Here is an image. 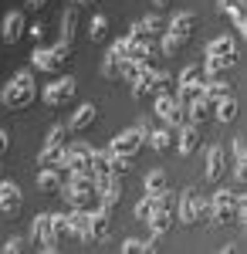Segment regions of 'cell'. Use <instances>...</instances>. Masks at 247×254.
I'll list each match as a JSON object with an SVG mask.
<instances>
[{
	"label": "cell",
	"mask_w": 247,
	"mask_h": 254,
	"mask_svg": "<svg viewBox=\"0 0 247 254\" xmlns=\"http://www.w3.org/2000/svg\"><path fill=\"white\" fill-rule=\"evenodd\" d=\"M34 95H38L34 75H31V71H17L14 78L3 85V92H0V102H3V109L17 112V109H27V105L34 102Z\"/></svg>",
	"instance_id": "1"
},
{
	"label": "cell",
	"mask_w": 247,
	"mask_h": 254,
	"mask_svg": "<svg viewBox=\"0 0 247 254\" xmlns=\"http://www.w3.org/2000/svg\"><path fill=\"white\" fill-rule=\"evenodd\" d=\"M156 116L163 119L170 129H176V126H183V122H186V109L176 102L173 92H159V98H156Z\"/></svg>",
	"instance_id": "2"
},
{
	"label": "cell",
	"mask_w": 247,
	"mask_h": 254,
	"mask_svg": "<svg viewBox=\"0 0 247 254\" xmlns=\"http://www.w3.org/2000/svg\"><path fill=\"white\" fill-rule=\"evenodd\" d=\"M142 139H146V132H142V129H125V132H115L112 142H109V153H112V156H129V159H132L135 153H139V146H142Z\"/></svg>",
	"instance_id": "3"
},
{
	"label": "cell",
	"mask_w": 247,
	"mask_h": 254,
	"mask_svg": "<svg viewBox=\"0 0 247 254\" xmlns=\"http://www.w3.org/2000/svg\"><path fill=\"white\" fill-rule=\"evenodd\" d=\"M31 244H34L38 251H58V248H61L58 237H55V231H51V214H38V217H34Z\"/></svg>",
	"instance_id": "4"
},
{
	"label": "cell",
	"mask_w": 247,
	"mask_h": 254,
	"mask_svg": "<svg viewBox=\"0 0 247 254\" xmlns=\"http://www.w3.org/2000/svg\"><path fill=\"white\" fill-rule=\"evenodd\" d=\"M234 200H237V193H234L230 187H220V190L213 193L210 210H213V220H217V224H230V220H234Z\"/></svg>",
	"instance_id": "5"
},
{
	"label": "cell",
	"mask_w": 247,
	"mask_h": 254,
	"mask_svg": "<svg viewBox=\"0 0 247 254\" xmlns=\"http://www.w3.org/2000/svg\"><path fill=\"white\" fill-rule=\"evenodd\" d=\"M64 180H68V170H64L61 163H51V166H41L38 187L44 190V193H58V190L64 187Z\"/></svg>",
	"instance_id": "6"
},
{
	"label": "cell",
	"mask_w": 247,
	"mask_h": 254,
	"mask_svg": "<svg viewBox=\"0 0 247 254\" xmlns=\"http://www.w3.org/2000/svg\"><path fill=\"white\" fill-rule=\"evenodd\" d=\"M224 170H227V149H224V146H210V149H207V170H203V176H207L210 183H217V180L224 176Z\"/></svg>",
	"instance_id": "7"
},
{
	"label": "cell",
	"mask_w": 247,
	"mask_h": 254,
	"mask_svg": "<svg viewBox=\"0 0 247 254\" xmlns=\"http://www.w3.org/2000/svg\"><path fill=\"white\" fill-rule=\"evenodd\" d=\"M176 146H180V153H183V156L196 153V146H200V126H193V122L176 126Z\"/></svg>",
	"instance_id": "8"
},
{
	"label": "cell",
	"mask_w": 247,
	"mask_h": 254,
	"mask_svg": "<svg viewBox=\"0 0 247 254\" xmlns=\"http://www.w3.org/2000/svg\"><path fill=\"white\" fill-rule=\"evenodd\" d=\"M20 203H24V196H20L17 183H0V214L14 217L20 210Z\"/></svg>",
	"instance_id": "9"
},
{
	"label": "cell",
	"mask_w": 247,
	"mask_h": 254,
	"mask_svg": "<svg viewBox=\"0 0 247 254\" xmlns=\"http://www.w3.org/2000/svg\"><path fill=\"white\" fill-rule=\"evenodd\" d=\"M71 95H75V78H58V81L48 85L44 102H48V105H61V102H68Z\"/></svg>",
	"instance_id": "10"
},
{
	"label": "cell",
	"mask_w": 247,
	"mask_h": 254,
	"mask_svg": "<svg viewBox=\"0 0 247 254\" xmlns=\"http://www.w3.org/2000/svg\"><path fill=\"white\" fill-rule=\"evenodd\" d=\"M237 64V51H224V55H207V61H203V75L207 78H217L224 68H234Z\"/></svg>",
	"instance_id": "11"
},
{
	"label": "cell",
	"mask_w": 247,
	"mask_h": 254,
	"mask_svg": "<svg viewBox=\"0 0 247 254\" xmlns=\"http://www.w3.org/2000/svg\"><path fill=\"white\" fill-rule=\"evenodd\" d=\"M193 24H196V14H193V10H183V14H176V17L170 20V34L176 41H186L193 34Z\"/></svg>",
	"instance_id": "12"
},
{
	"label": "cell",
	"mask_w": 247,
	"mask_h": 254,
	"mask_svg": "<svg viewBox=\"0 0 247 254\" xmlns=\"http://www.w3.org/2000/svg\"><path fill=\"white\" fill-rule=\"evenodd\" d=\"M176 95V102L186 109L190 102H196V98H203V78H196V81H183L180 85V92H173Z\"/></svg>",
	"instance_id": "13"
},
{
	"label": "cell",
	"mask_w": 247,
	"mask_h": 254,
	"mask_svg": "<svg viewBox=\"0 0 247 254\" xmlns=\"http://www.w3.org/2000/svg\"><path fill=\"white\" fill-rule=\"evenodd\" d=\"M20 34H24V14H20V10H10V14L3 17V41L14 44Z\"/></svg>",
	"instance_id": "14"
},
{
	"label": "cell",
	"mask_w": 247,
	"mask_h": 254,
	"mask_svg": "<svg viewBox=\"0 0 247 254\" xmlns=\"http://www.w3.org/2000/svg\"><path fill=\"white\" fill-rule=\"evenodd\" d=\"M230 95V85L227 81H203V102H207V105H217V102H220V98H227Z\"/></svg>",
	"instance_id": "15"
},
{
	"label": "cell",
	"mask_w": 247,
	"mask_h": 254,
	"mask_svg": "<svg viewBox=\"0 0 247 254\" xmlns=\"http://www.w3.org/2000/svg\"><path fill=\"white\" fill-rule=\"evenodd\" d=\"M95 116H98L95 105H81L75 116H71V126H68V129H71V132H81V129H88V126L95 122Z\"/></svg>",
	"instance_id": "16"
},
{
	"label": "cell",
	"mask_w": 247,
	"mask_h": 254,
	"mask_svg": "<svg viewBox=\"0 0 247 254\" xmlns=\"http://www.w3.org/2000/svg\"><path fill=\"white\" fill-rule=\"evenodd\" d=\"M210 112H213V105H207L203 98H196V102H190L186 105V122H193V126H203L210 119Z\"/></svg>",
	"instance_id": "17"
},
{
	"label": "cell",
	"mask_w": 247,
	"mask_h": 254,
	"mask_svg": "<svg viewBox=\"0 0 247 254\" xmlns=\"http://www.w3.org/2000/svg\"><path fill=\"white\" fill-rule=\"evenodd\" d=\"M31 64H34V68H41V71H58V68H61V61L55 58V51H51V48H48V51H34V55H31Z\"/></svg>",
	"instance_id": "18"
},
{
	"label": "cell",
	"mask_w": 247,
	"mask_h": 254,
	"mask_svg": "<svg viewBox=\"0 0 247 254\" xmlns=\"http://www.w3.org/2000/svg\"><path fill=\"white\" fill-rule=\"evenodd\" d=\"M109 217L112 214H105V210H92V237H95V241H105V237H109Z\"/></svg>",
	"instance_id": "19"
},
{
	"label": "cell",
	"mask_w": 247,
	"mask_h": 254,
	"mask_svg": "<svg viewBox=\"0 0 247 254\" xmlns=\"http://www.w3.org/2000/svg\"><path fill=\"white\" fill-rule=\"evenodd\" d=\"M75 24H78V7L71 3V7L64 10V17H61V41L71 44V38H75Z\"/></svg>",
	"instance_id": "20"
},
{
	"label": "cell",
	"mask_w": 247,
	"mask_h": 254,
	"mask_svg": "<svg viewBox=\"0 0 247 254\" xmlns=\"http://www.w3.org/2000/svg\"><path fill=\"white\" fill-rule=\"evenodd\" d=\"M149 146L156 149V153H166V149L173 146V132L170 129H152L149 132Z\"/></svg>",
	"instance_id": "21"
},
{
	"label": "cell",
	"mask_w": 247,
	"mask_h": 254,
	"mask_svg": "<svg viewBox=\"0 0 247 254\" xmlns=\"http://www.w3.org/2000/svg\"><path fill=\"white\" fill-rule=\"evenodd\" d=\"M213 109H217V119H220V122H234V119H237V102H234V95L220 98Z\"/></svg>",
	"instance_id": "22"
},
{
	"label": "cell",
	"mask_w": 247,
	"mask_h": 254,
	"mask_svg": "<svg viewBox=\"0 0 247 254\" xmlns=\"http://www.w3.org/2000/svg\"><path fill=\"white\" fill-rule=\"evenodd\" d=\"M193 207H196V190H186L183 200H180V220L183 224H196L193 220Z\"/></svg>",
	"instance_id": "23"
},
{
	"label": "cell",
	"mask_w": 247,
	"mask_h": 254,
	"mask_svg": "<svg viewBox=\"0 0 247 254\" xmlns=\"http://www.w3.org/2000/svg\"><path fill=\"white\" fill-rule=\"evenodd\" d=\"M170 187V180H166V173L163 170H152V173H146V193H159V190H166Z\"/></svg>",
	"instance_id": "24"
},
{
	"label": "cell",
	"mask_w": 247,
	"mask_h": 254,
	"mask_svg": "<svg viewBox=\"0 0 247 254\" xmlns=\"http://www.w3.org/2000/svg\"><path fill=\"white\" fill-rule=\"evenodd\" d=\"M220 10H224V14H230V17H234V27H237V31L244 34V31H247V20H244V3H220Z\"/></svg>",
	"instance_id": "25"
},
{
	"label": "cell",
	"mask_w": 247,
	"mask_h": 254,
	"mask_svg": "<svg viewBox=\"0 0 247 254\" xmlns=\"http://www.w3.org/2000/svg\"><path fill=\"white\" fill-rule=\"evenodd\" d=\"M48 149H64L68 146V126H55L51 132H48V142H44Z\"/></svg>",
	"instance_id": "26"
},
{
	"label": "cell",
	"mask_w": 247,
	"mask_h": 254,
	"mask_svg": "<svg viewBox=\"0 0 247 254\" xmlns=\"http://www.w3.org/2000/svg\"><path fill=\"white\" fill-rule=\"evenodd\" d=\"M224 51H237L234 41H230V34H220V38H213L207 44V55H224Z\"/></svg>",
	"instance_id": "27"
},
{
	"label": "cell",
	"mask_w": 247,
	"mask_h": 254,
	"mask_svg": "<svg viewBox=\"0 0 247 254\" xmlns=\"http://www.w3.org/2000/svg\"><path fill=\"white\" fill-rule=\"evenodd\" d=\"M88 34H92V41H102L105 34H109V20L102 17V14H95V17H92V27H88Z\"/></svg>",
	"instance_id": "28"
},
{
	"label": "cell",
	"mask_w": 247,
	"mask_h": 254,
	"mask_svg": "<svg viewBox=\"0 0 247 254\" xmlns=\"http://www.w3.org/2000/svg\"><path fill=\"white\" fill-rule=\"evenodd\" d=\"M109 173L112 176L129 173V156H112V153H109Z\"/></svg>",
	"instance_id": "29"
},
{
	"label": "cell",
	"mask_w": 247,
	"mask_h": 254,
	"mask_svg": "<svg viewBox=\"0 0 247 254\" xmlns=\"http://www.w3.org/2000/svg\"><path fill=\"white\" fill-rule=\"evenodd\" d=\"M51 231H55L58 241L68 237V214H51Z\"/></svg>",
	"instance_id": "30"
},
{
	"label": "cell",
	"mask_w": 247,
	"mask_h": 254,
	"mask_svg": "<svg viewBox=\"0 0 247 254\" xmlns=\"http://www.w3.org/2000/svg\"><path fill=\"white\" fill-rule=\"evenodd\" d=\"M196 78H203V64H186V68H183V71H180V85H183V81H196Z\"/></svg>",
	"instance_id": "31"
},
{
	"label": "cell",
	"mask_w": 247,
	"mask_h": 254,
	"mask_svg": "<svg viewBox=\"0 0 247 254\" xmlns=\"http://www.w3.org/2000/svg\"><path fill=\"white\" fill-rule=\"evenodd\" d=\"M152 214H156V203H152V196H146V200H139V203H135V217H139V220H149Z\"/></svg>",
	"instance_id": "32"
},
{
	"label": "cell",
	"mask_w": 247,
	"mask_h": 254,
	"mask_svg": "<svg viewBox=\"0 0 247 254\" xmlns=\"http://www.w3.org/2000/svg\"><path fill=\"white\" fill-rule=\"evenodd\" d=\"M102 75H109V78L119 75V61H115V55H105V61H102Z\"/></svg>",
	"instance_id": "33"
},
{
	"label": "cell",
	"mask_w": 247,
	"mask_h": 254,
	"mask_svg": "<svg viewBox=\"0 0 247 254\" xmlns=\"http://www.w3.org/2000/svg\"><path fill=\"white\" fill-rule=\"evenodd\" d=\"M122 251H125V254H146V241H135V237H129V241L122 244Z\"/></svg>",
	"instance_id": "34"
},
{
	"label": "cell",
	"mask_w": 247,
	"mask_h": 254,
	"mask_svg": "<svg viewBox=\"0 0 247 254\" xmlns=\"http://www.w3.org/2000/svg\"><path fill=\"white\" fill-rule=\"evenodd\" d=\"M180 44H183V41H176L173 34H166L163 44H159V51H163V55H176V48H180Z\"/></svg>",
	"instance_id": "35"
},
{
	"label": "cell",
	"mask_w": 247,
	"mask_h": 254,
	"mask_svg": "<svg viewBox=\"0 0 247 254\" xmlns=\"http://www.w3.org/2000/svg\"><path fill=\"white\" fill-rule=\"evenodd\" d=\"M58 159H61V149H48V146L41 149V163H44V166H51V163H58Z\"/></svg>",
	"instance_id": "36"
},
{
	"label": "cell",
	"mask_w": 247,
	"mask_h": 254,
	"mask_svg": "<svg viewBox=\"0 0 247 254\" xmlns=\"http://www.w3.org/2000/svg\"><path fill=\"white\" fill-rule=\"evenodd\" d=\"M20 248H24V241H20V237H10V241H7V244H3V251H7V254L20 251Z\"/></svg>",
	"instance_id": "37"
},
{
	"label": "cell",
	"mask_w": 247,
	"mask_h": 254,
	"mask_svg": "<svg viewBox=\"0 0 247 254\" xmlns=\"http://www.w3.org/2000/svg\"><path fill=\"white\" fill-rule=\"evenodd\" d=\"M44 3H48V0H27V10H41Z\"/></svg>",
	"instance_id": "38"
},
{
	"label": "cell",
	"mask_w": 247,
	"mask_h": 254,
	"mask_svg": "<svg viewBox=\"0 0 247 254\" xmlns=\"http://www.w3.org/2000/svg\"><path fill=\"white\" fill-rule=\"evenodd\" d=\"M7 146H10V139H7V132H3V129H0V153H3V149H7Z\"/></svg>",
	"instance_id": "39"
},
{
	"label": "cell",
	"mask_w": 247,
	"mask_h": 254,
	"mask_svg": "<svg viewBox=\"0 0 247 254\" xmlns=\"http://www.w3.org/2000/svg\"><path fill=\"white\" fill-rule=\"evenodd\" d=\"M152 3H156V7H166V3H170V0H152Z\"/></svg>",
	"instance_id": "40"
},
{
	"label": "cell",
	"mask_w": 247,
	"mask_h": 254,
	"mask_svg": "<svg viewBox=\"0 0 247 254\" xmlns=\"http://www.w3.org/2000/svg\"><path fill=\"white\" fill-rule=\"evenodd\" d=\"M220 3H244V0H220Z\"/></svg>",
	"instance_id": "41"
}]
</instances>
